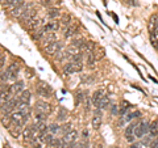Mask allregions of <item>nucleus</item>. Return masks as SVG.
I'll use <instances>...</instances> for the list:
<instances>
[{
    "label": "nucleus",
    "mask_w": 158,
    "mask_h": 148,
    "mask_svg": "<svg viewBox=\"0 0 158 148\" xmlns=\"http://www.w3.org/2000/svg\"><path fill=\"white\" fill-rule=\"evenodd\" d=\"M71 131V123H66V125H63L62 126V134L65 135V134H67V132H70Z\"/></svg>",
    "instance_id": "34"
},
{
    "label": "nucleus",
    "mask_w": 158,
    "mask_h": 148,
    "mask_svg": "<svg viewBox=\"0 0 158 148\" xmlns=\"http://www.w3.org/2000/svg\"><path fill=\"white\" fill-rule=\"evenodd\" d=\"M140 115H141V113L138 111V110H135V111L127 113L125 115H121V117H124V118H125V121H127V122H129V121H132V119H135V118H138Z\"/></svg>",
    "instance_id": "24"
},
{
    "label": "nucleus",
    "mask_w": 158,
    "mask_h": 148,
    "mask_svg": "<svg viewBox=\"0 0 158 148\" xmlns=\"http://www.w3.org/2000/svg\"><path fill=\"white\" fill-rule=\"evenodd\" d=\"M44 49H45V54H46V55L56 56L57 54L62 50V42L54 41V42L50 43V45H48L46 47H44Z\"/></svg>",
    "instance_id": "3"
},
{
    "label": "nucleus",
    "mask_w": 158,
    "mask_h": 148,
    "mask_svg": "<svg viewBox=\"0 0 158 148\" xmlns=\"http://www.w3.org/2000/svg\"><path fill=\"white\" fill-rule=\"evenodd\" d=\"M45 24H46V20L45 18H40V17L36 16L33 20H31V21L27 24V26L31 29V30H37V29L45 26Z\"/></svg>",
    "instance_id": "6"
},
{
    "label": "nucleus",
    "mask_w": 158,
    "mask_h": 148,
    "mask_svg": "<svg viewBox=\"0 0 158 148\" xmlns=\"http://www.w3.org/2000/svg\"><path fill=\"white\" fill-rule=\"evenodd\" d=\"M36 92H37V95H38V96L46 97V98H48V97H50V96H52L53 89L48 85V84H45V83H40L36 87Z\"/></svg>",
    "instance_id": "5"
},
{
    "label": "nucleus",
    "mask_w": 158,
    "mask_h": 148,
    "mask_svg": "<svg viewBox=\"0 0 158 148\" xmlns=\"http://www.w3.org/2000/svg\"><path fill=\"white\" fill-rule=\"evenodd\" d=\"M79 147L81 148H90V144H88L87 142H82V143H79Z\"/></svg>",
    "instance_id": "38"
},
{
    "label": "nucleus",
    "mask_w": 158,
    "mask_h": 148,
    "mask_svg": "<svg viewBox=\"0 0 158 148\" xmlns=\"http://www.w3.org/2000/svg\"><path fill=\"white\" fill-rule=\"evenodd\" d=\"M110 110H111L112 115H118V114H120V107H118V105H116V103H112L111 107H110Z\"/></svg>",
    "instance_id": "32"
},
{
    "label": "nucleus",
    "mask_w": 158,
    "mask_h": 148,
    "mask_svg": "<svg viewBox=\"0 0 158 148\" xmlns=\"http://www.w3.org/2000/svg\"><path fill=\"white\" fill-rule=\"evenodd\" d=\"M110 103H111V101H110V97H108L107 95L102 98V101H100V103H99V106H98V109H107L108 106H110Z\"/></svg>",
    "instance_id": "26"
},
{
    "label": "nucleus",
    "mask_w": 158,
    "mask_h": 148,
    "mask_svg": "<svg viewBox=\"0 0 158 148\" xmlns=\"http://www.w3.org/2000/svg\"><path fill=\"white\" fill-rule=\"evenodd\" d=\"M102 121H103V114H102V109H98L94 111V115H92V127L95 130H99L102 126Z\"/></svg>",
    "instance_id": "8"
},
{
    "label": "nucleus",
    "mask_w": 158,
    "mask_h": 148,
    "mask_svg": "<svg viewBox=\"0 0 158 148\" xmlns=\"http://www.w3.org/2000/svg\"><path fill=\"white\" fill-rule=\"evenodd\" d=\"M129 109H131V103L128 101H123L120 105V115H125Z\"/></svg>",
    "instance_id": "28"
},
{
    "label": "nucleus",
    "mask_w": 158,
    "mask_h": 148,
    "mask_svg": "<svg viewBox=\"0 0 158 148\" xmlns=\"http://www.w3.org/2000/svg\"><path fill=\"white\" fill-rule=\"evenodd\" d=\"M69 148H81V147H79V144H77V143H73V144H70Z\"/></svg>",
    "instance_id": "39"
},
{
    "label": "nucleus",
    "mask_w": 158,
    "mask_h": 148,
    "mask_svg": "<svg viewBox=\"0 0 158 148\" xmlns=\"http://www.w3.org/2000/svg\"><path fill=\"white\" fill-rule=\"evenodd\" d=\"M77 138H78V132L75 130H71L70 132H67V134L63 135L62 139H63V142L67 143V144L70 146V144H73V143L77 142Z\"/></svg>",
    "instance_id": "14"
},
{
    "label": "nucleus",
    "mask_w": 158,
    "mask_h": 148,
    "mask_svg": "<svg viewBox=\"0 0 158 148\" xmlns=\"http://www.w3.org/2000/svg\"><path fill=\"white\" fill-rule=\"evenodd\" d=\"M96 148H103V146L102 144H96Z\"/></svg>",
    "instance_id": "41"
},
{
    "label": "nucleus",
    "mask_w": 158,
    "mask_h": 148,
    "mask_svg": "<svg viewBox=\"0 0 158 148\" xmlns=\"http://www.w3.org/2000/svg\"><path fill=\"white\" fill-rule=\"evenodd\" d=\"M157 25H158V16L157 14H153V16L149 18V22H148V28H149V30L153 32L157 29Z\"/></svg>",
    "instance_id": "21"
},
{
    "label": "nucleus",
    "mask_w": 158,
    "mask_h": 148,
    "mask_svg": "<svg viewBox=\"0 0 158 148\" xmlns=\"http://www.w3.org/2000/svg\"><path fill=\"white\" fill-rule=\"evenodd\" d=\"M150 42H152L153 46L158 49V30L157 29L156 30H153V32H150Z\"/></svg>",
    "instance_id": "27"
},
{
    "label": "nucleus",
    "mask_w": 158,
    "mask_h": 148,
    "mask_svg": "<svg viewBox=\"0 0 158 148\" xmlns=\"http://www.w3.org/2000/svg\"><path fill=\"white\" fill-rule=\"evenodd\" d=\"M148 132H149V123L146 121H141L137 123L136 130H135V135L136 138H144Z\"/></svg>",
    "instance_id": "4"
},
{
    "label": "nucleus",
    "mask_w": 158,
    "mask_h": 148,
    "mask_svg": "<svg viewBox=\"0 0 158 148\" xmlns=\"http://www.w3.org/2000/svg\"><path fill=\"white\" fill-rule=\"evenodd\" d=\"M62 131V126L57 125V123H52V125H49V132H52V134H59V132Z\"/></svg>",
    "instance_id": "29"
},
{
    "label": "nucleus",
    "mask_w": 158,
    "mask_h": 148,
    "mask_svg": "<svg viewBox=\"0 0 158 148\" xmlns=\"http://www.w3.org/2000/svg\"><path fill=\"white\" fill-rule=\"evenodd\" d=\"M23 3H24L23 0H6V2H4V4H6V7L11 8V9H15V8L20 7Z\"/></svg>",
    "instance_id": "22"
},
{
    "label": "nucleus",
    "mask_w": 158,
    "mask_h": 148,
    "mask_svg": "<svg viewBox=\"0 0 158 148\" xmlns=\"http://www.w3.org/2000/svg\"><path fill=\"white\" fill-rule=\"evenodd\" d=\"M98 60L95 54H94L92 51H88L86 53V63H87V67H95V62Z\"/></svg>",
    "instance_id": "19"
},
{
    "label": "nucleus",
    "mask_w": 158,
    "mask_h": 148,
    "mask_svg": "<svg viewBox=\"0 0 158 148\" xmlns=\"http://www.w3.org/2000/svg\"><path fill=\"white\" fill-rule=\"evenodd\" d=\"M46 34V29L45 26H42V28H40L37 29V30H33L32 32V38L34 39V41H37V39H42V37Z\"/></svg>",
    "instance_id": "20"
},
{
    "label": "nucleus",
    "mask_w": 158,
    "mask_h": 148,
    "mask_svg": "<svg viewBox=\"0 0 158 148\" xmlns=\"http://www.w3.org/2000/svg\"><path fill=\"white\" fill-rule=\"evenodd\" d=\"M83 70V64H82V62H69L67 64L63 67V72L66 73V75H71V73H77L79 71H82Z\"/></svg>",
    "instance_id": "1"
},
{
    "label": "nucleus",
    "mask_w": 158,
    "mask_h": 148,
    "mask_svg": "<svg viewBox=\"0 0 158 148\" xmlns=\"http://www.w3.org/2000/svg\"><path fill=\"white\" fill-rule=\"evenodd\" d=\"M19 71H20V67L16 62L11 63L8 66V68L6 70V76H7V80H11V81H16L17 75H19Z\"/></svg>",
    "instance_id": "2"
},
{
    "label": "nucleus",
    "mask_w": 158,
    "mask_h": 148,
    "mask_svg": "<svg viewBox=\"0 0 158 148\" xmlns=\"http://www.w3.org/2000/svg\"><path fill=\"white\" fill-rule=\"evenodd\" d=\"M106 95H104V92L103 91H96L95 93L92 95V105L95 106V107H98L99 106V103H100V101H102V98L104 97Z\"/></svg>",
    "instance_id": "17"
},
{
    "label": "nucleus",
    "mask_w": 158,
    "mask_h": 148,
    "mask_svg": "<svg viewBox=\"0 0 158 148\" xmlns=\"http://www.w3.org/2000/svg\"><path fill=\"white\" fill-rule=\"evenodd\" d=\"M34 107H36V111L42 113V114H46V115L52 113V105L50 103H48V102H45V101H37Z\"/></svg>",
    "instance_id": "7"
},
{
    "label": "nucleus",
    "mask_w": 158,
    "mask_h": 148,
    "mask_svg": "<svg viewBox=\"0 0 158 148\" xmlns=\"http://www.w3.org/2000/svg\"><path fill=\"white\" fill-rule=\"evenodd\" d=\"M157 30H158V25H157Z\"/></svg>",
    "instance_id": "42"
},
{
    "label": "nucleus",
    "mask_w": 158,
    "mask_h": 148,
    "mask_svg": "<svg viewBox=\"0 0 158 148\" xmlns=\"http://www.w3.org/2000/svg\"><path fill=\"white\" fill-rule=\"evenodd\" d=\"M19 101L20 102H28L29 103V101H31V92H29V91L21 92L19 95Z\"/></svg>",
    "instance_id": "23"
},
{
    "label": "nucleus",
    "mask_w": 158,
    "mask_h": 148,
    "mask_svg": "<svg viewBox=\"0 0 158 148\" xmlns=\"http://www.w3.org/2000/svg\"><path fill=\"white\" fill-rule=\"evenodd\" d=\"M136 126H137V123H129V125L127 126V129H125V139L129 142V143H133L136 139V135H135V130H136Z\"/></svg>",
    "instance_id": "9"
},
{
    "label": "nucleus",
    "mask_w": 158,
    "mask_h": 148,
    "mask_svg": "<svg viewBox=\"0 0 158 148\" xmlns=\"http://www.w3.org/2000/svg\"><path fill=\"white\" fill-rule=\"evenodd\" d=\"M129 148H140V146H138V144H132Z\"/></svg>",
    "instance_id": "40"
},
{
    "label": "nucleus",
    "mask_w": 158,
    "mask_h": 148,
    "mask_svg": "<svg viewBox=\"0 0 158 148\" xmlns=\"http://www.w3.org/2000/svg\"><path fill=\"white\" fill-rule=\"evenodd\" d=\"M29 7H32V4H25V3H23L20 7L12 9V11H11V14H12L13 17H21V16H23V13L25 12Z\"/></svg>",
    "instance_id": "13"
},
{
    "label": "nucleus",
    "mask_w": 158,
    "mask_h": 148,
    "mask_svg": "<svg viewBox=\"0 0 158 148\" xmlns=\"http://www.w3.org/2000/svg\"><path fill=\"white\" fill-rule=\"evenodd\" d=\"M9 129V132L13 138H19L20 134L23 132V125H19V123H12V126L8 127Z\"/></svg>",
    "instance_id": "16"
},
{
    "label": "nucleus",
    "mask_w": 158,
    "mask_h": 148,
    "mask_svg": "<svg viewBox=\"0 0 158 148\" xmlns=\"http://www.w3.org/2000/svg\"><path fill=\"white\" fill-rule=\"evenodd\" d=\"M24 81H15L11 87L8 88V91L11 92V95H20L21 92H24Z\"/></svg>",
    "instance_id": "12"
},
{
    "label": "nucleus",
    "mask_w": 158,
    "mask_h": 148,
    "mask_svg": "<svg viewBox=\"0 0 158 148\" xmlns=\"http://www.w3.org/2000/svg\"><path fill=\"white\" fill-rule=\"evenodd\" d=\"M67 115H69V113H67V110H65V109H59V111H58V115H57V119L58 121H66V118H67Z\"/></svg>",
    "instance_id": "31"
},
{
    "label": "nucleus",
    "mask_w": 158,
    "mask_h": 148,
    "mask_svg": "<svg viewBox=\"0 0 158 148\" xmlns=\"http://www.w3.org/2000/svg\"><path fill=\"white\" fill-rule=\"evenodd\" d=\"M45 118H46V114H42V113L36 111V114H34V121L36 122H45Z\"/></svg>",
    "instance_id": "33"
},
{
    "label": "nucleus",
    "mask_w": 158,
    "mask_h": 148,
    "mask_svg": "<svg viewBox=\"0 0 158 148\" xmlns=\"http://www.w3.org/2000/svg\"><path fill=\"white\" fill-rule=\"evenodd\" d=\"M54 41H57V34H56V32H49V33H46L45 36L42 37L44 47H46L48 45H50V43L54 42Z\"/></svg>",
    "instance_id": "15"
},
{
    "label": "nucleus",
    "mask_w": 158,
    "mask_h": 148,
    "mask_svg": "<svg viewBox=\"0 0 158 148\" xmlns=\"http://www.w3.org/2000/svg\"><path fill=\"white\" fill-rule=\"evenodd\" d=\"M63 36H65V38H71V37H74L75 34H78V32H79V26L77 25V24H74V22H71L70 25H69L67 28H65L63 29Z\"/></svg>",
    "instance_id": "11"
},
{
    "label": "nucleus",
    "mask_w": 158,
    "mask_h": 148,
    "mask_svg": "<svg viewBox=\"0 0 158 148\" xmlns=\"http://www.w3.org/2000/svg\"><path fill=\"white\" fill-rule=\"evenodd\" d=\"M92 53H94V51H92ZM94 54H95L96 59H100V58L104 56V49H96V53H94Z\"/></svg>",
    "instance_id": "35"
},
{
    "label": "nucleus",
    "mask_w": 158,
    "mask_h": 148,
    "mask_svg": "<svg viewBox=\"0 0 158 148\" xmlns=\"http://www.w3.org/2000/svg\"><path fill=\"white\" fill-rule=\"evenodd\" d=\"M46 14H48V17H49V18H57V17L59 16V9L56 8V7H52V8H49V9H48Z\"/></svg>",
    "instance_id": "25"
},
{
    "label": "nucleus",
    "mask_w": 158,
    "mask_h": 148,
    "mask_svg": "<svg viewBox=\"0 0 158 148\" xmlns=\"http://www.w3.org/2000/svg\"><path fill=\"white\" fill-rule=\"evenodd\" d=\"M36 16H37V9L32 6V7H29V8L27 9V11L23 13V16L20 17V18H21L24 22H27V24H28L29 21H31V20H33Z\"/></svg>",
    "instance_id": "10"
},
{
    "label": "nucleus",
    "mask_w": 158,
    "mask_h": 148,
    "mask_svg": "<svg viewBox=\"0 0 158 148\" xmlns=\"http://www.w3.org/2000/svg\"><path fill=\"white\" fill-rule=\"evenodd\" d=\"M61 26H63V29L65 28H67L69 25H70L71 24V21H70V16H69V14H63V16L61 17Z\"/></svg>",
    "instance_id": "30"
},
{
    "label": "nucleus",
    "mask_w": 158,
    "mask_h": 148,
    "mask_svg": "<svg viewBox=\"0 0 158 148\" xmlns=\"http://www.w3.org/2000/svg\"><path fill=\"white\" fill-rule=\"evenodd\" d=\"M153 139L158 136V121H153L152 123H149V132H148Z\"/></svg>",
    "instance_id": "18"
},
{
    "label": "nucleus",
    "mask_w": 158,
    "mask_h": 148,
    "mask_svg": "<svg viewBox=\"0 0 158 148\" xmlns=\"http://www.w3.org/2000/svg\"><path fill=\"white\" fill-rule=\"evenodd\" d=\"M38 3L42 4V6H45V7H50L52 4H53L52 0H38Z\"/></svg>",
    "instance_id": "36"
},
{
    "label": "nucleus",
    "mask_w": 158,
    "mask_h": 148,
    "mask_svg": "<svg viewBox=\"0 0 158 148\" xmlns=\"http://www.w3.org/2000/svg\"><path fill=\"white\" fill-rule=\"evenodd\" d=\"M4 66H6V56H4V54H2L0 55V67H2V70L4 68Z\"/></svg>",
    "instance_id": "37"
},
{
    "label": "nucleus",
    "mask_w": 158,
    "mask_h": 148,
    "mask_svg": "<svg viewBox=\"0 0 158 148\" xmlns=\"http://www.w3.org/2000/svg\"><path fill=\"white\" fill-rule=\"evenodd\" d=\"M116 148H117V147H116Z\"/></svg>",
    "instance_id": "43"
}]
</instances>
